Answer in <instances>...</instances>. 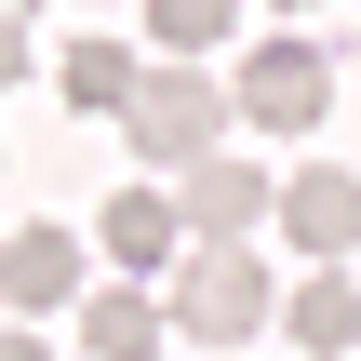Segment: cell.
<instances>
[{"label":"cell","instance_id":"obj_11","mask_svg":"<svg viewBox=\"0 0 361 361\" xmlns=\"http://www.w3.org/2000/svg\"><path fill=\"white\" fill-rule=\"evenodd\" d=\"M228 27H241V0H147V40L161 54H214Z\"/></svg>","mask_w":361,"mask_h":361},{"label":"cell","instance_id":"obj_13","mask_svg":"<svg viewBox=\"0 0 361 361\" xmlns=\"http://www.w3.org/2000/svg\"><path fill=\"white\" fill-rule=\"evenodd\" d=\"M0 361H54V335H27V322H13V335H0Z\"/></svg>","mask_w":361,"mask_h":361},{"label":"cell","instance_id":"obj_10","mask_svg":"<svg viewBox=\"0 0 361 361\" xmlns=\"http://www.w3.org/2000/svg\"><path fill=\"white\" fill-rule=\"evenodd\" d=\"M134 80H147V67H134L121 40H67V107H94V121H121V107H134Z\"/></svg>","mask_w":361,"mask_h":361},{"label":"cell","instance_id":"obj_7","mask_svg":"<svg viewBox=\"0 0 361 361\" xmlns=\"http://www.w3.org/2000/svg\"><path fill=\"white\" fill-rule=\"evenodd\" d=\"M107 255H121L134 281H161V268L188 255V214H174L161 188H134V201H107Z\"/></svg>","mask_w":361,"mask_h":361},{"label":"cell","instance_id":"obj_6","mask_svg":"<svg viewBox=\"0 0 361 361\" xmlns=\"http://www.w3.org/2000/svg\"><path fill=\"white\" fill-rule=\"evenodd\" d=\"M0 295L13 308H80V241L67 228H13L0 241Z\"/></svg>","mask_w":361,"mask_h":361},{"label":"cell","instance_id":"obj_8","mask_svg":"<svg viewBox=\"0 0 361 361\" xmlns=\"http://www.w3.org/2000/svg\"><path fill=\"white\" fill-rule=\"evenodd\" d=\"M161 322H174V308H147V281L80 295V348H94V361H147V348H161Z\"/></svg>","mask_w":361,"mask_h":361},{"label":"cell","instance_id":"obj_12","mask_svg":"<svg viewBox=\"0 0 361 361\" xmlns=\"http://www.w3.org/2000/svg\"><path fill=\"white\" fill-rule=\"evenodd\" d=\"M13 80H27V13L0 0V94H13Z\"/></svg>","mask_w":361,"mask_h":361},{"label":"cell","instance_id":"obj_9","mask_svg":"<svg viewBox=\"0 0 361 361\" xmlns=\"http://www.w3.org/2000/svg\"><path fill=\"white\" fill-rule=\"evenodd\" d=\"M281 322H295L322 361H348V348H361V281H348V268H308V281L281 295Z\"/></svg>","mask_w":361,"mask_h":361},{"label":"cell","instance_id":"obj_5","mask_svg":"<svg viewBox=\"0 0 361 361\" xmlns=\"http://www.w3.org/2000/svg\"><path fill=\"white\" fill-rule=\"evenodd\" d=\"M174 214H188V241H255V228L281 214V188L214 147V161H188V201H174Z\"/></svg>","mask_w":361,"mask_h":361},{"label":"cell","instance_id":"obj_15","mask_svg":"<svg viewBox=\"0 0 361 361\" xmlns=\"http://www.w3.org/2000/svg\"><path fill=\"white\" fill-rule=\"evenodd\" d=\"M13 13H27V0H13Z\"/></svg>","mask_w":361,"mask_h":361},{"label":"cell","instance_id":"obj_2","mask_svg":"<svg viewBox=\"0 0 361 361\" xmlns=\"http://www.w3.org/2000/svg\"><path fill=\"white\" fill-rule=\"evenodd\" d=\"M228 80H201V54H174V67H147L134 80V107H121V134H134V161L147 174H188V161H214L228 147Z\"/></svg>","mask_w":361,"mask_h":361},{"label":"cell","instance_id":"obj_3","mask_svg":"<svg viewBox=\"0 0 361 361\" xmlns=\"http://www.w3.org/2000/svg\"><path fill=\"white\" fill-rule=\"evenodd\" d=\"M228 107H241L255 134H308V121L335 107V67H322L308 40H268V54H255V67L228 80Z\"/></svg>","mask_w":361,"mask_h":361},{"label":"cell","instance_id":"obj_1","mask_svg":"<svg viewBox=\"0 0 361 361\" xmlns=\"http://www.w3.org/2000/svg\"><path fill=\"white\" fill-rule=\"evenodd\" d=\"M174 322H188L214 361H241L268 322H281V281H268V255H255V241H188V255H174Z\"/></svg>","mask_w":361,"mask_h":361},{"label":"cell","instance_id":"obj_4","mask_svg":"<svg viewBox=\"0 0 361 361\" xmlns=\"http://www.w3.org/2000/svg\"><path fill=\"white\" fill-rule=\"evenodd\" d=\"M281 241L322 255V268H348V255H361V174H348V161H308V174L281 188Z\"/></svg>","mask_w":361,"mask_h":361},{"label":"cell","instance_id":"obj_14","mask_svg":"<svg viewBox=\"0 0 361 361\" xmlns=\"http://www.w3.org/2000/svg\"><path fill=\"white\" fill-rule=\"evenodd\" d=\"M268 13H308V0H268Z\"/></svg>","mask_w":361,"mask_h":361}]
</instances>
